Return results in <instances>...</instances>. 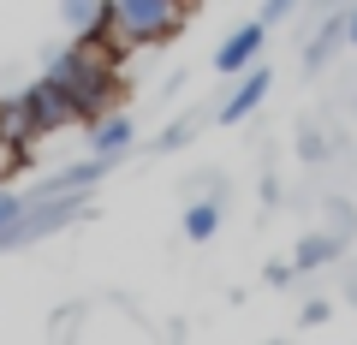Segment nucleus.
I'll use <instances>...</instances> for the list:
<instances>
[{
	"label": "nucleus",
	"mask_w": 357,
	"mask_h": 345,
	"mask_svg": "<svg viewBox=\"0 0 357 345\" xmlns=\"http://www.w3.org/2000/svg\"><path fill=\"white\" fill-rule=\"evenodd\" d=\"M114 42H102V36H77L66 54H54L48 60V77L60 84V95L72 102V114L77 119H96L107 102H114V90H119V72H114Z\"/></svg>",
	"instance_id": "1"
},
{
	"label": "nucleus",
	"mask_w": 357,
	"mask_h": 345,
	"mask_svg": "<svg viewBox=\"0 0 357 345\" xmlns=\"http://www.w3.org/2000/svg\"><path fill=\"white\" fill-rule=\"evenodd\" d=\"M191 13V0H107L102 42L114 48H143V42H167Z\"/></svg>",
	"instance_id": "2"
},
{
	"label": "nucleus",
	"mask_w": 357,
	"mask_h": 345,
	"mask_svg": "<svg viewBox=\"0 0 357 345\" xmlns=\"http://www.w3.org/2000/svg\"><path fill=\"white\" fill-rule=\"evenodd\" d=\"M18 107H24V119H30V131H36V137H48V131H60V125H72V119H77L72 102L60 95V84H54L48 72H42L24 95H18Z\"/></svg>",
	"instance_id": "3"
},
{
	"label": "nucleus",
	"mask_w": 357,
	"mask_h": 345,
	"mask_svg": "<svg viewBox=\"0 0 357 345\" xmlns=\"http://www.w3.org/2000/svg\"><path fill=\"white\" fill-rule=\"evenodd\" d=\"M262 42H268V24L262 18H250V24H238L227 42L215 48V72H227V77H244L256 66V54H262Z\"/></svg>",
	"instance_id": "4"
},
{
	"label": "nucleus",
	"mask_w": 357,
	"mask_h": 345,
	"mask_svg": "<svg viewBox=\"0 0 357 345\" xmlns=\"http://www.w3.org/2000/svg\"><path fill=\"white\" fill-rule=\"evenodd\" d=\"M274 90V72H262V66H250V72L238 77V90L220 102V125H238V119H250L256 107H262V95Z\"/></svg>",
	"instance_id": "5"
},
{
	"label": "nucleus",
	"mask_w": 357,
	"mask_h": 345,
	"mask_svg": "<svg viewBox=\"0 0 357 345\" xmlns=\"http://www.w3.org/2000/svg\"><path fill=\"white\" fill-rule=\"evenodd\" d=\"M131 137H137V125H131L126 114H107V119L89 125V143H96V155H107V161H114L119 149H131Z\"/></svg>",
	"instance_id": "6"
},
{
	"label": "nucleus",
	"mask_w": 357,
	"mask_h": 345,
	"mask_svg": "<svg viewBox=\"0 0 357 345\" xmlns=\"http://www.w3.org/2000/svg\"><path fill=\"white\" fill-rule=\"evenodd\" d=\"M60 18L72 36H102V18H107V0H60Z\"/></svg>",
	"instance_id": "7"
},
{
	"label": "nucleus",
	"mask_w": 357,
	"mask_h": 345,
	"mask_svg": "<svg viewBox=\"0 0 357 345\" xmlns=\"http://www.w3.org/2000/svg\"><path fill=\"white\" fill-rule=\"evenodd\" d=\"M333 256H340V238H333V232H316V238H298L292 268H298V274H310V268H321V262H333Z\"/></svg>",
	"instance_id": "8"
},
{
	"label": "nucleus",
	"mask_w": 357,
	"mask_h": 345,
	"mask_svg": "<svg viewBox=\"0 0 357 345\" xmlns=\"http://www.w3.org/2000/svg\"><path fill=\"white\" fill-rule=\"evenodd\" d=\"M215 232H220V203H215V197H203V203L185 208V238H191V244H208Z\"/></svg>",
	"instance_id": "9"
},
{
	"label": "nucleus",
	"mask_w": 357,
	"mask_h": 345,
	"mask_svg": "<svg viewBox=\"0 0 357 345\" xmlns=\"http://www.w3.org/2000/svg\"><path fill=\"white\" fill-rule=\"evenodd\" d=\"M18 220H24V197H13L6 185H0V244L13 238V227H18Z\"/></svg>",
	"instance_id": "10"
},
{
	"label": "nucleus",
	"mask_w": 357,
	"mask_h": 345,
	"mask_svg": "<svg viewBox=\"0 0 357 345\" xmlns=\"http://www.w3.org/2000/svg\"><path fill=\"white\" fill-rule=\"evenodd\" d=\"M18 167H24V143H13V137H0V185L13 179Z\"/></svg>",
	"instance_id": "11"
},
{
	"label": "nucleus",
	"mask_w": 357,
	"mask_h": 345,
	"mask_svg": "<svg viewBox=\"0 0 357 345\" xmlns=\"http://www.w3.org/2000/svg\"><path fill=\"white\" fill-rule=\"evenodd\" d=\"M292 6H298V0H268V6H262V24H280Z\"/></svg>",
	"instance_id": "12"
},
{
	"label": "nucleus",
	"mask_w": 357,
	"mask_h": 345,
	"mask_svg": "<svg viewBox=\"0 0 357 345\" xmlns=\"http://www.w3.org/2000/svg\"><path fill=\"white\" fill-rule=\"evenodd\" d=\"M345 42H351V48H357V6H351V13H345Z\"/></svg>",
	"instance_id": "13"
}]
</instances>
